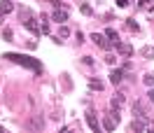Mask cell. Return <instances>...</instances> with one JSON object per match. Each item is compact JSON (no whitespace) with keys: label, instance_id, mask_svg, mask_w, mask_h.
<instances>
[{"label":"cell","instance_id":"6da1fadb","mask_svg":"<svg viewBox=\"0 0 154 133\" xmlns=\"http://www.w3.org/2000/svg\"><path fill=\"white\" fill-rule=\"evenodd\" d=\"M2 58H7V61H14V63H19V66H26L30 68L33 73H42V66H40L38 61H33L30 56H23V54H2Z\"/></svg>","mask_w":154,"mask_h":133},{"label":"cell","instance_id":"7a4b0ae2","mask_svg":"<svg viewBox=\"0 0 154 133\" xmlns=\"http://www.w3.org/2000/svg\"><path fill=\"white\" fill-rule=\"evenodd\" d=\"M91 40H94V45H98V47H103L105 51H110V49L115 47V45H112V42H110V40H107L105 35H103V33H94V35H91Z\"/></svg>","mask_w":154,"mask_h":133},{"label":"cell","instance_id":"3957f363","mask_svg":"<svg viewBox=\"0 0 154 133\" xmlns=\"http://www.w3.org/2000/svg\"><path fill=\"white\" fill-rule=\"evenodd\" d=\"M147 128H149L147 117H135L133 122H131V131H147Z\"/></svg>","mask_w":154,"mask_h":133},{"label":"cell","instance_id":"277c9868","mask_svg":"<svg viewBox=\"0 0 154 133\" xmlns=\"http://www.w3.org/2000/svg\"><path fill=\"white\" fill-rule=\"evenodd\" d=\"M87 124H89V128H91V131H98V128H100L98 117H96V112H94V110H87Z\"/></svg>","mask_w":154,"mask_h":133},{"label":"cell","instance_id":"5b68a950","mask_svg":"<svg viewBox=\"0 0 154 133\" xmlns=\"http://www.w3.org/2000/svg\"><path fill=\"white\" fill-rule=\"evenodd\" d=\"M117 51H119V54H122V56H133V47H131V45H126V42H119V45H117Z\"/></svg>","mask_w":154,"mask_h":133},{"label":"cell","instance_id":"8992f818","mask_svg":"<svg viewBox=\"0 0 154 133\" xmlns=\"http://www.w3.org/2000/svg\"><path fill=\"white\" fill-rule=\"evenodd\" d=\"M103 35H105V38L110 40L112 45H115V47H117V45H119V42H122V40H119V33H117L115 28H105V33H103Z\"/></svg>","mask_w":154,"mask_h":133},{"label":"cell","instance_id":"52a82bcc","mask_svg":"<svg viewBox=\"0 0 154 133\" xmlns=\"http://www.w3.org/2000/svg\"><path fill=\"white\" fill-rule=\"evenodd\" d=\"M51 19H54V21H58V23L68 21V10H56L54 14H51Z\"/></svg>","mask_w":154,"mask_h":133},{"label":"cell","instance_id":"ba28073f","mask_svg":"<svg viewBox=\"0 0 154 133\" xmlns=\"http://www.w3.org/2000/svg\"><path fill=\"white\" fill-rule=\"evenodd\" d=\"M122 77H124V73H122L119 68H115V70L110 73V82H112V84H119V82H122Z\"/></svg>","mask_w":154,"mask_h":133},{"label":"cell","instance_id":"9c48e42d","mask_svg":"<svg viewBox=\"0 0 154 133\" xmlns=\"http://www.w3.org/2000/svg\"><path fill=\"white\" fill-rule=\"evenodd\" d=\"M110 105H112V107H117V110H119V107L124 105V94H115V96H112V101H110Z\"/></svg>","mask_w":154,"mask_h":133},{"label":"cell","instance_id":"30bf717a","mask_svg":"<svg viewBox=\"0 0 154 133\" xmlns=\"http://www.w3.org/2000/svg\"><path fill=\"white\" fill-rule=\"evenodd\" d=\"M117 124H119V122H117L115 117H110V114H107V117H105V122H103V128H105V131H112Z\"/></svg>","mask_w":154,"mask_h":133},{"label":"cell","instance_id":"8fae6325","mask_svg":"<svg viewBox=\"0 0 154 133\" xmlns=\"http://www.w3.org/2000/svg\"><path fill=\"white\" fill-rule=\"evenodd\" d=\"M42 126H45V122H42V117H33V119H30V128H35V131H40Z\"/></svg>","mask_w":154,"mask_h":133},{"label":"cell","instance_id":"7c38bea8","mask_svg":"<svg viewBox=\"0 0 154 133\" xmlns=\"http://www.w3.org/2000/svg\"><path fill=\"white\" fill-rule=\"evenodd\" d=\"M12 10H14V5H12V2H0V14H10Z\"/></svg>","mask_w":154,"mask_h":133},{"label":"cell","instance_id":"4fadbf2b","mask_svg":"<svg viewBox=\"0 0 154 133\" xmlns=\"http://www.w3.org/2000/svg\"><path fill=\"white\" fill-rule=\"evenodd\" d=\"M89 86H91V89H96V91H103V82H100V79H89Z\"/></svg>","mask_w":154,"mask_h":133},{"label":"cell","instance_id":"5bb4252c","mask_svg":"<svg viewBox=\"0 0 154 133\" xmlns=\"http://www.w3.org/2000/svg\"><path fill=\"white\" fill-rule=\"evenodd\" d=\"M79 10H82V14H87V17H91V14H94L91 5H87V2H82V7H79Z\"/></svg>","mask_w":154,"mask_h":133},{"label":"cell","instance_id":"9a60e30c","mask_svg":"<svg viewBox=\"0 0 154 133\" xmlns=\"http://www.w3.org/2000/svg\"><path fill=\"white\" fill-rule=\"evenodd\" d=\"M140 54H143V56H154V47H143Z\"/></svg>","mask_w":154,"mask_h":133},{"label":"cell","instance_id":"2e32d148","mask_svg":"<svg viewBox=\"0 0 154 133\" xmlns=\"http://www.w3.org/2000/svg\"><path fill=\"white\" fill-rule=\"evenodd\" d=\"M58 38H70V30H68L66 26H61V28H58Z\"/></svg>","mask_w":154,"mask_h":133},{"label":"cell","instance_id":"e0dca14e","mask_svg":"<svg viewBox=\"0 0 154 133\" xmlns=\"http://www.w3.org/2000/svg\"><path fill=\"white\" fill-rule=\"evenodd\" d=\"M126 23H128V28L133 30V33H138V30H140V26H138V23H135L133 19H128V21H126Z\"/></svg>","mask_w":154,"mask_h":133},{"label":"cell","instance_id":"ac0fdd59","mask_svg":"<svg viewBox=\"0 0 154 133\" xmlns=\"http://www.w3.org/2000/svg\"><path fill=\"white\" fill-rule=\"evenodd\" d=\"M2 38L7 40V42H12V30H10V28H5V30H2Z\"/></svg>","mask_w":154,"mask_h":133},{"label":"cell","instance_id":"d6986e66","mask_svg":"<svg viewBox=\"0 0 154 133\" xmlns=\"http://www.w3.org/2000/svg\"><path fill=\"white\" fill-rule=\"evenodd\" d=\"M145 84H147V86H154V75H145Z\"/></svg>","mask_w":154,"mask_h":133},{"label":"cell","instance_id":"ffe728a7","mask_svg":"<svg viewBox=\"0 0 154 133\" xmlns=\"http://www.w3.org/2000/svg\"><path fill=\"white\" fill-rule=\"evenodd\" d=\"M115 61H117V58L112 56V54H107V56H105V63H107V66H115Z\"/></svg>","mask_w":154,"mask_h":133},{"label":"cell","instance_id":"44dd1931","mask_svg":"<svg viewBox=\"0 0 154 133\" xmlns=\"http://www.w3.org/2000/svg\"><path fill=\"white\" fill-rule=\"evenodd\" d=\"M75 40H77V45H82V42H84V35L77 30V33H75Z\"/></svg>","mask_w":154,"mask_h":133},{"label":"cell","instance_id":"7402d4cb","mask_svg":"<svg viewBox=\"0 0 154 133\" xmlns=\"http://www.w3.org/2000/svg\"><path fill=\"white\" fill-rule=\"evenodd\" d=\"M128 2H131V0H117V5H119V7H128Z\"/></svg>","mask_w":154,"mask_h":133},{"label":"cell","instance_id":"603a6c76","mask_svg":"<svg viewBox=\"0 0 154 133\" xmlns=\"http://www.w3.org/2000/svg\"><path fill=\"white\" fill-rule=\"evenodd\" d=\"M82 61H84L87 66H94V58H91V56H84V58H82Z\"/></svg>","mask_w":154,"mask_h":133},{"label":"cell","instance_id":"cb8c5ba5","mask_svg":"<svg viewBox=\"0 0 154 133\" xmlns=\"http://www.w3.org/2000/svg\"><path fill=\"white\" fill-rule=\"evenodd\" d=\"M147 96H149V101H152V103H154V89H152V91H149V94H147Z\"/></svg>","mask_w":154,"mask_h":133},{"label":"cell","instance_id":"d4e9b609","mask_svg":"<svg viewBox=\"0 0 154 133\" xmlns=\"http://www.w3.org/2000/svg\"><path fill=\"white\" fill-rule=\"evenodd\" d=\"M140 2H149V0H140Z\"/></svg>","mask_w":154,"mask_h":133},{"label":"cell","instance_id":"484cf974","mask_svg":"<svg viewBox=\"0 0 154 133\" xmlns=\"http://www.w3.org/2000/svg\"><path fill=\"white\" fill-rule=\"evenodd\" d=\"M0 131H2V126H0Z\"/></svg>","mask_w":154,"mask_h":133}]
</instances>
